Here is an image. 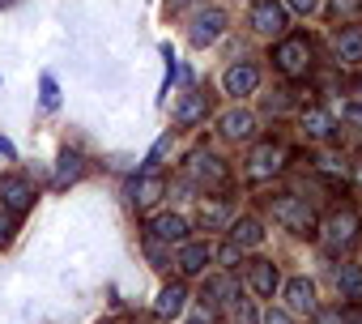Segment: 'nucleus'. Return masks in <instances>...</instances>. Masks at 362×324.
I'll list each match as a JSON object with an SVG mask.
<instances>
[{
  "mask_svg": "<svg viewBox=\"0 0 362 324\" xmlns=\"http://www.w3.org/2000/svg\"><path fill=\"white\" fill-rule=\"evenodd\" d=\"M273 64L286 73V77H307L311 73V43L303 35H290L273 47Z\"/></svg>",
  "mask_w": 362,
  "mask_h": 324,
  "instance_id": "nucleus-1",
  "label": "nucleus"
},
{
  "mask_svg": "<svg viewBox=\"0 0 362 324\" xmlns=\"http://www.w3.org/2000/svg\"><path fill=\"white\" fill-rule=\"evenodd\" d=\"M273 218H277L286 231H294V235H315V214H311V205L298 201V197H277V201H273Z\"/></svg>",
  "mask_w": 362,
  "mask_h": 324,
  "instance_id": "nucleus-2",
  "label": "nucleus"
},
{
  "mask_svg": "<svg viewBox=\"0 0 362 324\" xmlns=\"http://www.w3.org/2000/svg\"><path fill=\"white\" fill-rule=\"evenodd\" d=\"M324 243L328 252H345L358 243V214L354 209H337L328 222H324Z\"/></svg>",
  "mask_w": 362,
  "mask_h": 324,
  "instance_id": "nucleus-3",
  "label": "nucleus"
},
{
  "mask_svg": "<svg viewBox=\"0 0 362 324\" xmlns=\"http://www.w3.org/2000/svg\"><path fill=\"white\" fill-rule=\"evenodd\" d=\"M188 175H192L197 184H205V188H222V184L230 180L226 162H222L218 154H209V149H197V154L188 158Z\"/></svg>",
  "mask_w": 362,
  "mask_h": 324,
  "instance_id": "nucleus-4",
  "label": "nucleus"
},
{
  "mask_svg": "<svg viewBox=\"0 0 362 324\" xmlns=\"http://www.w3.org/2000/svg\"><path fill=\"white\" fill-rule=\"evenodd\" d=\"M281 167H286V149L273 145V141H260V145L252 149V158H247V175H252V180H269V175H277Z\"/></svg>",
  "mask_w": 362,
  "mask_h": 324,
  "instance_id": "nucleus-5",
  "label": "nucleus"
},
{
  "mask_svg": "<svg viewBox=\"0 0 362 324\" xmlns=\"http://www.w3.org/2000/svg\"><path fill=\"white\" fill-rule=\"evenodd\" d=\"M0 205H5L9 214H26L35 205V188L26 180H18V175H5L0 180Z\"/></svg>",
  "mask_w": 362,
  "mask_h": 324,
  "instance_id": "nucleus-6",
  "label": "nucleus"
},
{
  "mask_svg": "<svg viewBox=\"0 0 362 324\" xmlns=\"http://www.w3.org/2000/svg\"><path fill=\"white\" fill-rule=\"evenodd\" d=\"M252 26L260 35H281L286 30V5H277V0H256L252 5Z\"/></svg>",
  "mask_w": 362,
  "mask_h": 324,
  "instance_id": "nucleus-7",
  "label": "nucleus"
},
{
  "mask_svg": "<svg viewBox=\"0 0 362 324\" xmlns=\"http://www.w3.org/2000/svg\"><path fill=\"white\" fill-rule=\"evenodd\" d=\"M222 30H226V13H222V9H205V13H197V22H192V43H197V47H209V43H218Z\"/></svg>",
  "mask_w": 362,
  "mask_h": 324,
  "instance_id": "nucleus-8",
  "label": "nucleus"
},
{
  "mask_svg": "<svg viewBox=\"0 0 362 324\" xmlns=\"http://www.w3.org/2000/svg\"><path fill=\"white\" fill-rule=\"evenodd\" d=\"M222 86H226V94H252L256 86H260V69L256 64H230L226 69V77H222Z\"/></svg>",
  "mask_w": 362,
  "mask_h": 324,
  "instance_id": "nucleus-9",
  "label": "nucleus"
},
{
  "mask_svg": "<svg viewBox=\"0 0 362 324\" xmlns=\"http://www.w3.org/2000/svg\"><path fill=\"white\" fill-rule=\"evenodd\" d=\"M149 235L162 239V243H188V222L179 214H162V218L149 222Z\"/></svg>",
  "mask_w": 362,
  "mask_h": 324,
  "instance_id": "nucleus-10",
  "label": "nucleus"
},
{
  "mask_svg": "<svg viewBox=\"0 0 362 324\" xmlns=\"http://www.w3.org/2000/svg\"><path fill=\"white\" fill-rule=\"evenodd\" d=\"M286 303H290V311L315 316V286H311L307 277H290V282H286Z\"/></svg>",
  "mask_w": 362,
  "mask_h": 324,
  "instance_id": "nucleus-11",
  "label": "nucleus"
},
{
  "mask_svg": "<svg viewBox=\"0 0 362 324\" xmlns=\"http://www.w3.org/2000/svg\"><path fill=\"white\" fill-rule=\"evenodd\" d=\"M247 282H252V290H256V294H264V299H269V294L277 290V282H281V277H277V265H273V260H252V265H247Z\"/></svg>",
  "mask_w": 362,
  "mask_h": 324,
  "instance_id": "nucleus-12",
  "label": "nucleus"
},
{
  "mask_svg": "<svg viewBox=\"0 0 362 324\" xmlns=\"http://www.w3.org/2000/svg\"><path fill=\"white\" fill-rule=\"evenodd\" d=\"M209 260H214L209 243H184V248H179V273H205Z\"/></svg>",
  "mask_w": 362,
  "mask_h": 324,
  "instance_id": "nucleus-13",
  "label": "nucleus"
},
{
  "mask_svg": "<svg viewBox=\"0 0 362 324\" xmlns=\"http://www.w3.org/2000/svg\"><path fill=\"white\" fill-rule=\"evenodd\" d=\"M222 132L230 141H252L256 137V115L252 111H226L222 115Z\"/></svg>",
  "mask_w": 362,
  "mask_h": 324,
  "instance_id": "nucleus-14",
  "label": "nucleus"
},
{
  "mask_svg": "<svg viewBox=\"0 0 362 324\" xmlns=\"http://www.w3.org/2000/svg\"><path fill=\"white\" fill-rule=\"evenodd\" d=\"M337 60L341 64H362V26H345L337 35Z\"/></svg>",
  "mask_w": 362,
  "mask_h": 324,
  "instance_id": "nucleus-15",
  "label": "nucleus"
},
{
  "mask_svg": "<svg viewBox=\"0 0 362 324\" xmlns=\"http://www.w3.org/2000/svg\"><path fill=\"white\" fill-rule=\"evenodd\" d=\"M303 132H307L311 141H328V137H332V115H328L324 107H307V111H303Z\"/></svg>",
  "mask_w": 362,
  "mask_h": 324,
  "instance_id": "nucleus-16",
  "label": "nucleus"
},
{
  "mask_svg": "<svg viewBox=\"0 0 362 324\" xmlns=\"http://www.w3.org/2000/svg\"><path fill=\"white\" fill-rule=\"evenodd\" d=\"M162 192H166V184H162L158 175H145V180L132 188V205H136V209H153V205L162 201Z\"/></svg>",
  "mask_w": 362,
  "mask_h": 324,
  "instance_id": "nucleus-17",
  "label": "nucleus"
},
{
  "mask_svg": "<svg viewBox=\"0 0 362 324\" xmlns=\"http://www.w3.org/2000/svg\"><path fill=\"white\" fill-rule=\"evenodd\" d=\"M184 299H188V290H184V282H170L162 294H158V303H153V311L158 316H179L184 311Z\"/></svg>",
  "mask_w": 362,
  "mask_h": 324,
  "instance_id": "nucleus-18",
  "label": "nucleus"
},
{
  "mask_svg": "<svg viewBox=\"0 0 362 324\" xmlns=\"http://www.w3.org/2000/svg\"><path fill=\"white\" fill-rule=\"evenodd\" d=\"M230 218H235V209L226 201H205L201 205V226L205 231H222V226H230Z\"/></svg>",
  "mask_w": 362,
  "mask_h": 324,
  "instance_id": "nucleus-19",
  "label": "nucleus"
},
{
  "mask_svg": "<svg viewBox=\"0 0 362 324\" xmlns=\"http://www.w3.org/2000/svg\"><path fill=\"white\" fill-rule=\"evenodd\" d=\"M230 239L239 248H256V243H264V226L256 218H239V222H230Z\"/></svg>",
  "mask_w": 362,
  "mask_h": 324,
  "instance_id": "nucleus-20",
  "label": "nucleus"
},
{
  "mask_svg": "<svg viewBox=\"0 0 362 324\" xmlns=\"http://www.w3.org/2000/svg\"><path fill=\"white\" fill-rule=\"evenodd\" d=\"M337 290H341V299L362 303V269L358 265H341L337 269Z\"/></svg>",
  "mask_w": 362,
  "mask_h": 324,
  "instance_id": "nucleus-21",
  "label": "nucleus"
},
{
  "mask_svg": "<svg viewBox=\"0 0 362 324\" xmlns=\"http://www.w3.org/2000/svg\"><path fill=\"white\" fill-rule=\"evenodd\" d=\"M209 115V103H205V94H188L184 103H179V111H175V120L184 124V128H192V124H201Z\"/></svg>",
  "mask_w": 362,
  "mask_h": 324,
  "instance_id": "nucleus-22",
  "label": "nucleus"
},
{
  "mask_svg": "<svg viewBox=\"0 0 362 324\" xmlns=\"http://www.w3.org/2000/svg\"><path fill=\"white\" fill-rule=\"evenodd\" d=\"M77 180H81V158H77V154H64L52 184H56V188H69V184H77Z\"/></svg>",
  "mask_w": 362,
  "mask_h": 324,
  "instance_id": "nucleus-23",
  "label": "nucleus"
},
{
  "mask_svg": "<svg viewBox=\"0 0 362 324\" xmlns=\"http://www.w3.org/2000/svg\"><path fill=\"white\" fill-rule=\"evenodd\" d=\"M39 98H43V107L52 111V107H60V86H56V77L52 73H43L39 77Z\"/></svg>",
  "mask_w": 362,
  "mask_h": 324,
  "instance_id": "nucleus-24",
  "label": "nucleus"
},
{
  "mask_svg": "<svg viewBox=\"0 0 362 324\" xmlns=\"http://www.w3.org/2000/svg\"><path fill=\"white\" fill-rule=\"evenodd\" d=\"M328 9H332V18H354L362 9V0H328Z\"/></svg>",
  "mask_w": 362,
  "mask_h": 324,
  "instance_id": "nucleus-25",
  "label": "nucleus"
},
{
  "mask_svg": "<svg viewBox=\"0 0 362 324\" xmlns=\"http://www.w3.org/2000/svg\"><path fill=\"white\" fill-rule=\"evenodd\" d=\"M315 324H345L341 307H315Z\"/></svg>",
  "mask_w": 362,
  "mask_h": 324,
  "instance_id": "nucleus-26",
  "label": "nucleus"
},
{
  "mask_svg": "<svg viewBox=\"0 0 362 324\" xmlns=\"http://www.w3.org/2000/svg\"><path fill=\"white\" fill-rule=\"evenodd\" d=\"M218 260H222V265H239V260H243V248H239V243L230 239V243H226V248L218 252Z\"/></svg>",
  "mask_w": 362,
  "mask_h": 324,
  "instance_id": "nucleus-27",
  "label": "nucleus"
},
{
  "mask_svg": "<svg viewBox=\"0 0 362 324\" xmlns=\"http://www.w3.org/2000/svg\"><path fill=\"white\" fill-rule=\"evenodd\" d=\"M235 320H239V324H256V307H252L247 299H239V303H235Z\"/></svg>",
  "mask_w": 362,
  "mask_h": 324,
  "instance_id": "nucleus-28",
  "label": "nucleus"
},
{
  "mask_svg": "<svg viewBox=\"0 0 362 324\" xmlns=\"http://www.w3.org/2000/svg\"><path fill=\"white\" fill-rule=\"evenodd\" d=\"M341 120H349V124L362 128V103H345V107H341Z\"/></svg>",
  "mask_w": 362,
  "mask_h": 324,
  "instance_id": "nucleus-29",
  "label": "nucleus"
},
{
  "mask_svg": "<svg viewBox=\"0 0 362 324\" xmlns=\"http://www.w3.org/2000/svg\"><path fill=\"white\" fill-rule=\"evenodd\" d=\"M166 145H170V137H162V141H158V145L149 149V158H145V167H158V158L166 154Z\"/></svg>",
  "mask_w": 362,
  "mask_h": 324,
  "instance_id": "nucleus-30",
  "label": "nucleus"
},
{
  "mask_svg": "<svg viewBox=\"0 0 362 324\" xmlns=\"http://www.w3.org/2000/svg\"><path fill=\"white\" fill-rule=\"evenodd\" d=\"M286 5H290L294 13H315V9H320V0H286Z\"/></svg>",
  "mask_w": 362,
  "mask_h": 324,
  "instance_id": "nucleus-31",
  "label": "nucleus"
},
{
  "mask_svg": "<svg viewBox=\"0 0 362 324\" xmlns=\"http://www.w3.org/2000/svg\"><path fill=\"white\" fill-rule=\"evenodd\" d=\"M264 324H290V316L277 311V307H269V311H264Z\"/></svg>",
  "mask_w": 362,
  "mask_h": 324,
  "instance_id": "nucleus-32",
  "label": "nucleus"
},
{
  "mask_svg": "<svg viewBox=\"0 0 362 324\" xmlns=\"http://www.w3.org/2000/svg\"><path fill=\"white\" fill-rule=\"evenodd\" d=\"M9 235H13V222H9V218H0V243H9Z\"/></svg>",
  "mask_w": 362,
  "mask_h": 324,
  "instance_id": "nucleus-33",
  "label": "nucleus"
},
{
  "mask_svg": "<svg viewBox=\"0 0 362 324\" xmlns=\"http://www.w3.org/2000/svg\"><path fill=\"white\" fill-rule=\"evenodd\" d=\"M345 324H362V303H358V307H349V311H345Z\"/></svg>",
  "mask_w": 362,
  "mask_h": 324,
  "instance_id": "nucleus-34",
  "label": "nucleus"
},
{
  "mask_svg": "<svg viewBox=\"0 0 362 324\" xmlns=\"http://www.w3.org/2000/svg\"><path fill=\"white\" fill-rule=\"evenodd\" d=\"M0 158H13V145H9V137H0Z\"/></svg>",
  "mask_w": 362,
  "mask_h": 324,
  "instance_id": "nucleus-35",
  "label": "nucleus"
},
{
  "mask_svg": "<svg viewBox=\"0 0 362 324\" xmlns=\"http://www.w3.org/2000/svg\"><path fill=\"white\" fill-rule=\"evenodd\" d=\"M179 5H188V0H166V9H179Z\"/></svg>",
  "mask_w": 362,
  "mask_h": 324,
  "instance_id": "nucleus-36",
  "label": "nucleus"
},
{
  "mask_svg": "<svg viewBox=\"0 0 362 324\" xmlns=\"http://www.w3.org/2000/svg\"><path fill=\"white\" fill-rule=\"evenodd\" d=\"M354 180H358V184H362V162H358V167H354Z\"/></svg>",
  "mask_w": 362,
  "mask_h": 324,
  "instance_id": "nucleus-37",
  "label": "nucleus"
},
{
  "mask_svg": "<svg viewBox=\"0 0 362 324\" xmlns=\"http://www.w3.org/2000/svg\"><path fill=\"white\" fill-rule=\"evenodd\" d=\"M358 94H362V81H358Z\"/></svg>",
  "mask_w": 362,
  "mask_h": 324,
  "instance_id": "nucleus-38",
  "label": "nucleus"
},
{
  "mask_svg": "<svg viewBox=\"0 0 362 324\" xmlns=\"http://www.w3.org/2000/svg\"><path fill=\"white\" fill-rule=\"evenodd\" d=\"M0 5H9V0H0Z\"/></svg>",
  "mask_w": 362,
  "mask_h": 324,
  "instance_id": "nucleus-39",
  "label": "nucleus"
}]
</instances>
